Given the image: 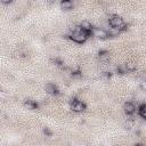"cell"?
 I'll return each instance as SVG.
<instances>
[{"mask_svg": "<svg viewBox=\"0 0 146 146\" xmlns=\"http://www.w3.org/2000/svg\"><path fill=\"white\" fill-rule=\"evenodd\" d=\"M90 33L84 32L80 26H73L71 29V33H70V39L76 43H83L87 41V39L90 36Z\"/></svg>", "mask_w": 146, "mask_h": 146, "instance_id": "obj_1", "label": "cell"}, {"mask_svg": "<svg viewBox=\"0 0 146 146\" xmlns=\"http://www.w3.org/2000/svg\"><path fill=\"white\" fill-rule=\"evenodd\" d=\"M108 23L111 25V27H114V29H119L120 31H122L125 26L124 24V21L121 16L119 15H112L110 18H108Z\"/></svg>", "mask_w": 146, "mask_h": 146, "instance_id": "obj_2", "label": "cell"}, {"mask_svg": "<svg viewBox=\"0 0 146 146\" xmlns=\"http://www.w3.org/2000/svg\"><path fill=\"white\" fill-rule=\"evenodd\" d=\"M71 110L73 112H76V113H80V112H83L86 110V104L79 99H73L71 102Z\"/></svg>", "mask_w": 146, "mask_h": 146, "instance_id": "obj_3", "label": "cell"}, {"mask_svg": "<svg viewBox=\"0 0 146 146\" xmlns=\"http://www.w3.org/2000/svg\"><path fill=\"white\" fill-rule=\"evenodd\" d=\"M91 34H92L94 36L98 38V39H106V38H108L107 31H105V30L102 29V27H94L92 31H91Z\"/></svg>", "mask_w": 146, "mask_h": 146, "instance_id": "obj_4", "label": "cell"}, {"mask_svg": "<svg viewBox=\"0 0 146 146\" xmlns=\"http://www.w3.org/2000/svg\"><path fill=\"white\" fill-rule=\"evenodd\" d=\"M44 90H46L47 94L52 95V96H57L59 94V90H58L57 86H55L54 83H47L44 86Z\"/></svg>", "mask_w": 146, "mask_h": 146, "instance_id": "obj_5", "label": "cell"}, {"mask_svg": "<svg viewBox=\"0 0 146 146\" xmlns=\"http://www.w3.org/2000/svg\"><path fill=\"white\" fill-rule=\"evenodd\" d=\"M123 110H124V113L127 115H132L136 112V106L131 102H125L123 105Z\"/></svg>", "mask_w": 146, "mask_h": 146, "instance_id": "obj_6", "label": "cell"}, {"mask_svg": "<svg viewBox=\"0 0 146 146\" xmlns=\"http://www.w3.org/2000/svg\"><path fill=\"white\" fill-rule=\"evenodd\" d=\"M79 26H80L84 32L90 33V34H91V31H92V29H94V26L91 25V23H90L89 21H82Z\"/></svg>", "mask_w": 146, "mask_h": 146, "instance_id": "obj_7", "label": "cell"}, {"mask_svg": "<svg viewBox=\"0 0 146 146\" xmlns=\"http://www.w3.org/2000/svg\"><path fill=\"white\" fill-rule=\"evenodd\" d=\"M60 7L64 10H70L74 7V3L71 0H63V1H60Z\"/></svg>", "mask_w": 146, "mask_h": 146, "instance_id": "obj_8", "label": "cell"}, {"mask_svg": "<svg viewBox=\"0 0 146 146\" xmlns=\"http://www.w3.org/2000/svg\"><path fill=\"white\" fill-rule=\"evenodd\" d=\"M24 105H25L29 110H35V108H38V106H39V104H38L35 100H33V99H26V100L24 102Z\"/></svg>", "mask_w": 146, "mask_h": 146, "instance_id": "obj_9", "label": "cell"}, {"mask_svg": "<svg viewBox=\"0 0 146 146\" xmlns=\"http://www.w3.org/2000/svg\"><path fill=\"white\" fill-rule=\"evenodd\" d=\"M98 57H99L100 62H107L110 59V52L107 50H100Z\"/></svg>", "mask_w": 146, "mask_h": 146, "instance_id": "obj_10", "label": "cell"}, {"mask_svg": "<svg viewBox=\"0 0 146 146\" xmlns=\"http://www.w3.org/2000/svg\"><path fill=\"white\" fill-rule=\"evenodd\" d=\"M138 113H139V115H140L143 119H146V103H144V104H141V105L139 106Z\"/></svg>", "mask_w": 146, "mask_h": 146, "instance_id": "obj_11", "label": "cell"}, {"mask_svg": "<svg viewBox=\"0 0 146 146\" xmlns=\"http://www.w3.org/2000/svg\"><path fill=\"white\" fill-rule=\"evenodd\" d=\"M124 70H125V72H132L136 70V65L133 63H127V64H124Z\"/></svg>", "mask_w": 146, "mask_h": 146, "instance_id": "obj_12", "label": "cell"}, {"mask_svg": "<svg viewBox=\"0 0 146 146\" xmlns=\"http://www.w3.org/2000/svg\"><path fill=\"white\" fill-rule=\"evenodd\" d=\"M72 75L79 78V76H81L82 74H81V71H80V70H75V71H72Z\"/></svg>", "mask_w": 146, "mask_h": 146, "instance_id": "obj_13", "label": "cell"}, {"mask_svg": "<svg viewBox=\"0 0 146 146\" xmlns=\"http://www.w3.org/2000/svg\"><path fill=\"white\" fill-rule=\"evenodd\" d=\"M43 133L47 135V136H52V132H51V130H49V128H44L43 129Z\"/></svg>", "mask_w": 146, "mask_h": 146, "instance_id": "obj_14", "label": "cell"}, {"mask_svg": "<svg viewBox=\"0 0 146 146\" xmlns=\"http://www.w3.org/2000/svg\"><path fill=\"white\" fill-rule=\"evenodd\" d=\"M140 88L144 89V90H146V80H144V81L140 82Z\"/></svg>", "mask_w": 146, "mask_h": 146, "instance_id": "obj_15", "label": "cell"}, {"mask_svg": "<svg viewBox=\"0 0 146 146\" xmlns=\"http://www.w3.org/2000/svg\"><path fill=\"white\" fill-rule=\"evenodd\" d=\"M136 146H144V145H141V144H136Z\"/></svg>", "mask_w": 146, "mask_h": 146, "instance_id": "obj_16", "label": "cell"}]
</instances>
